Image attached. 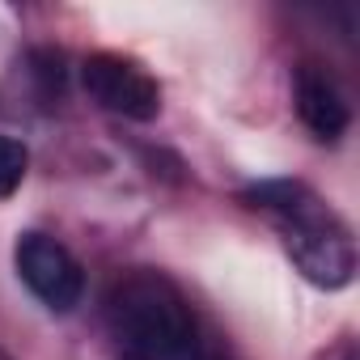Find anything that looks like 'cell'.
<instances>
[{
	"instance_id": "1",
	"label": "cell",
	"mask_w": 360,
	"mask_h": 360,
	"mask_svg": "<svg viewBox=\"0 0 360 360\" xmlns=\"http://www.w3.org/2000/svg\"><path fill=\"white\" fill-rule=\"evenodd\" d=\"M106 330L115 360H204L208 347L178 284L148 267L115 280L106 297Z\"/></svg>"
},
{
	"instance_id": "2",
	"label": "cell",
	"mask_w": 360,
	"mask_h": 360,
	"mask_svg": "<svg viewBox=\"0 0 360 360\" xmlns=\"http://www.w3.org/2000/svg\"><path fill=\"white\" fill-rule=\"evenodd\" d=\"M242 200L276 221L288 259L297 263V271L309 284H318L326 292H339L352 284V276H356L352 229L314 187L297 183V178H271V183L250 187Z\"/></svg>"
},
{
	"instance_id": "3",
	"label": "cell",
	"mask_w": 360,
	"mask_h": 360,
	"mask_svg": "<svg viewBox=\"0 0 360 360\" xmlns=\"http://www.w3.org/2000/svg\"><path fill=\"white\" fill-rule=\"evenodd\" d=\"M13 263L22 284L51 309V314H68L72 305H81L85 297V267L77 263V255L47 238V233H22L13 246Z\"/></svg>"
},
{
	"instance_id": "4",
	"label": "cell",
	"mask_w": 360,
	"mask_h": 360,
	"mask_svg": "<svg viewBox=\"0 0 360 360\" xmlns=\"http://www.w3.org/2000/svg\"><path fill=\"white\" fill-rule=\"evenodd\" d=\"M81 81H85V94L110 115H123L131 123H148L161 115V85L127 56H115V51L89 56L81 64Z\"/></svg>"
},
{
	"instance_id": "5",
	"label": "cell",
	"mask_w": 360,
	"mask_h": 360,
	"mask_svg": "<svg viewBox=\"0 0 360 360\" xmlns=\"http://www.w3.org/2000/svg\"><path fill=\"white\" fill-rule=\"evenodd\" d=\"M292 102H297L301 123H305L318 140H339V136L347 131V123H352V115H347V102H343L339 85H335L318 64H301V68H297Z\"/></svg>"
},
{
	"instance_id": "6",
	"label": "cell",
	"mask_w": 360,
	"mask_h": 360,
	"mask_svg": "<svg viewBox=\"0 0 360 360\" xmlns=\"http://www.w3.org/2000/svg\"><path fill=\"white\" fill-rule=\"evenodd\" d=\"M26 169H30V153H26V144L0 131V200H9V195L26 183Z\"/></svg>"
},
{
	"instance_id": "7",
	"label": "cell",
	"mask_w": 360,
	"mask_h": 360,
	"mask_svg": "<svg viewBox=\"0 0 360 360\" xmlns=\"http://www.w3.org/2000/svg\"><path fill=\"white\" fill-rule=\"evenodd\" d=\"M204 360H233V356H229L225 347H217V343H208V347H204Z\"/></svg>"
},
{
	"instance_id": "8",
	"label": "cell",
	"mask_w": 360,
	"mask_h": 360,
	"mask_svg": "<svg viewBox=\"0 0 360 360\" xmlns=\"http://www.w3.org/2000/svg\"><path fill=\"white\" fill-rule=\"evenodd\" d=\"M0 360H13V356H9V352H5V347H0Z\"/></svg>"
},
{
	"instance_id": "9",
	"label": "cell",
	"mask_w": 360,
	"mask_h": 360,
	"mask_svg": "<svg viewBox=\"0 0 360 360\" xmlns=\"http://www.w3.org/2000/svg\"><path fill=\"white\" fill-rule=\"evenodd\" d=\"M347 360H356V352H347Z\"/></svg>"
}]
</instances>
